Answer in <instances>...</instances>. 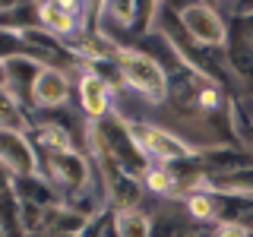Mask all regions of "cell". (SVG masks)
Returning <instances> with one entry per match:
<instances>
[{"mask_svg":"<svg viewBox=\"0 0 253 237\" xmlns=\"http://www.w3.org/2000/svg\"><path fill=\"white\" fill-rule=\"evenodd\" d=\"M142 187H146V193L158 196V199H177V174H174L171 164L152 161L149 171L142 174Z\"/></svg>","mask_w":253,"mask_h":237,"instance_id":"10","label":"cell"},{"mask_svg":"<svg viewBox=\"0 0 253 237\" xmlns=\"http://www.w3.org/2000/svg\"><path fill=\"white\" fill-rule=\"evenodd\" d=\"M111 231L114 237H155V225L142 205L136 209H117L111 212Z\"/></svg>","mask_w":253,"mask_h":237,"instance_id":"8","label":"cell"},{"mask_svg":"<svg viewBox=\"0 0 253 237\" xmlns=\"http://www.w3.org/2000/svg\"><path fill=\"white\" fill-rule=\"evenodd\" d=\"M32 136H35L38 152H73L76 149L73 146V133H70L60 120H38L35 117Z\"/></svg>","mask_w":253,"mask_h":237,"instance_id":"9","label":"cell"},{"mask_svg":"<svg viewBox=\"0 0 253 237\" xmlns=\"http://www.w3.org/2000/svg\"><path fill=\"white\" fill-rule=\"evenodd\" d=\"M184 212L193 225L203 228H215L221 221V196L215 190H196L184 199Z\"/></svg>","mask_w":253,"mask_h":237,"instance_id":"7","label":"cell"},{"mask_svg":"<svg viewBox=\"0 0 253 237\" xmlns=\"http://www.w3.org/2000/svg\"><path fill=\"white\" fill-rule=\"evenodd\" d=\"M47 67L38 57L29 54H3L0 57V76H3V98L16 101V105H32V85H35L38 73Z\"/></svg>","mask_w":253,"mask_h":237,"instance_id":"5","label":"cell"},{"mask_svg":"<svg viewBox=\"0 0 253 237\" xmlns=\"http://www.w3.org/2000/svg\"><path fill=\"white\" fill-rule=\"evenodd\" d=\"M180 26L190 35V41L206 51H228L231 44V22L225 19L221 6L215 3H180L177 6Z\"/></svg>","mask_w":253,"mask_h":237,"instance_id":"2","label":"cell"},{"mask_svg":"<svg viewBox=\"0 0 253 237\" xmlns=\"http://www.w3.org/2000/svg\"><path fill=\"white\" fill-rule=\"evenodd\" d=\"M111 60L121 70L124 89L136 92L142 101H149L152 108H165L171 95V76L165 73V67L155 57H149L146 51H139L136 44H108Z\"/></svg>","mask_w":253,"mask_h":237,"instance_id":"1","label":"cell"},{"mask_svg":"<svg viewBox=\"0 0 253 237\" xmlns=\"http://www.w3.org/2000/svg\"><path fill=\"white\" fill-rule=\"evenodd\" d=\"M253 231L244 228L241 221H221V225L212 228V237H250Z\"/></svg>","mask_w":253,"mask_h":237,"instance_id":"11","label":"cell"},{"mask_svg":"<svg viewBox=\"0 0 253 237\" xmlns=\"http://www.w3.org/2000/svg\"><path fill=\"white\" fill-rule=\"evenodd\" d=\"M70 101V76L60 67H44L32 85V108L38 111H57Z\"/></svg>","mask_w":253,"mask_h":237,"instance_id":"6","label":"cell"},{"mask_svg":"<svg viewBox=\"0 0 253 237\" xmlns=\"http://www.w3.org/2000/svg\"><path fill=\"white\" fill-rule=\"evenodd\" d=\"M250 237H253V234H250Z\"/></svg>","mask_w":253,"mask_h":237,"instance_id":"12","label":"cell"},{"mask_svg":"<svg viewBox=\"0 0 253 237\" xmlns=\"http://www.w3.org/2000/svg\"><path fill=\"white\" fill-rule=\"evenodd\" d=\"M0 161H3V174L16 180L42 177V152L29 133L0 130Z\"/></svg>","mask_w":253,"mask_h":237,"instance_id":"4","label":"cell"},{"mask_svg":"<svg viewBox=\"0 0 253 237\" xmlns=\"http://www.w3.org/2000/svg\"><path fill=\"white\" fill-rule=\"evenodd\" d=\"M79 108H83L85 123H101L105 117L114 114V89L92 63H79Z\"/></svg>","mask_w":253,"mask_h":237,"instance_id":"3","label":"cell"}]
</instances>
